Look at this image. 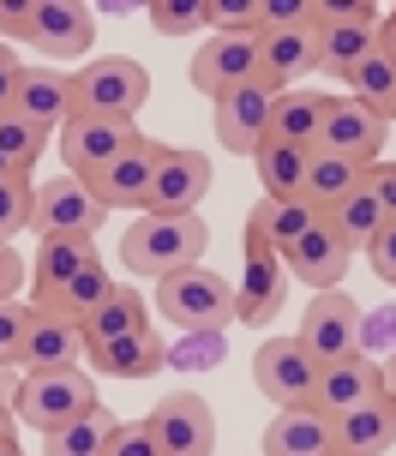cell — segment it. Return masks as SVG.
I'll use <instances>...</instances> for the list:
<instances>
[{
  "mask_svg": "<svg viewBox=\"0 0 396 456\" xmlns=\"http://www.w3.org/2000/svg\"><path fill=\"white\" fill-rule=\"evenodd\" d=\"M139 138H144L139 120H120V114H72L67 126H61V162H67L72 181H91L115 157H126Z\"/></svg>",
  "mask_w": 396,
  "mask_h": 456,
  "instance_id": "cell-6",
  "label": "cell"
},
{
  "mask_svg": "<svg viewBox=\"0 0 396 456\" xmlns=\"http://www.w3.org/2000/svg\"><path fill=\"white\" fill-rule=\"evenodd\" d=\"M96 403V379L85 366H61V372H24L19 379V396H12V414H19L24 427H36V433H54V427H72V420H85Z\"/></svg>",
  "mask_w": 396,
  "mask_h": 456,
  "instance_id": "cell-2",
  "label": "cell"
},
{
  "mask_svg": "<svg viewBox=\"0 0 396 456\" xmlns=\"http://www.w3.org/2000/svg\"><path fill=\"white\" fill-rule=\"evenodd\" d=\"M102 456H157V433H150V420H115V433H109Z\"/></svg>",
  "mask_w": 396,
  "mask_h": 456,
  "instance_id": "cell-43",
  "label": "cell"
},
{
  "mask_svg": "<svg viewBox=\"0 0 396 456\" xmlns=\"http://www.w3.org/2000/svg\"><path fill=\"white\" fill-rule=\"evenodd\" d=\"M349 96H354V102H367V109H378V114L396 109V61L384 54V48H373V54L349 72Z\"/></svg>",
  "mask_w": 396,
  "mask_h": 456,
  "instance_id": "cell-35",
  "label": "cell"
},
{
  "mask_svg": "<svg viewBox=\"0 0 396 456\" xmlns=\"http://www.w3.org/2000/svg\"><path fill=\"white\" fill-rule=\"evenodd\" d=\"M378 390H384V396H391V403H396V354H391V361H384V366H378Z\"/></svg>",
  "mask_w": 396,
  "mask_h": 456,
  "instance_id": "cell-53",
  "label": "cell"
},
{
  "mask_svg": "<svg viewBox=\"0 0 396 456\" xmlns=\"http://www.w3.org/2000/svg\"><path fill=\"white\" fill-rule=\"evenodd\" d=\"M91 265H102V258H96V240H85V234L43 240L36 258H30V306H48V300L61 295L67 282H78Z\"/></svg>",
  "mask_w": 396,
  "mask_h": 456,
  "instance_id": "cell-19",
  "label": "cell"
},
{
  "mask_svg": "<svg viewBox=\"0 0 396 456\" xmlns=\"http://www.w3.org/2000/svg\"><path fill=\"white\" fill-rule=\"evenodd\" d=\"M205 252H210V223L198 210H144L120 234V265L133 276L187 271V265H205Z\"/></svg>",
  "mask_w": 396,
  "mask_h": 456,
  "instance_id": "cell-1",
  "label": "cell"
},
{
  "mask_svg": "<svg viewBox=\"0 0 396 456\" xmlns=\"http://www.w3.org/2000/svg\"><path fill=\"white\" fill-rule=\"evenodd\" d=\"M378 396V366L367 354H343V361L319 366V385H312V409H325L330 420L336 414L360 409V403H373Z\"/></svg>",
  "mask_w": 396,
  "mask_h": 456,
  "instance_id": "cell-24",
  "label": "cell"
},
{
  "mask_svg": "<svg viewBox=\"0 0 396 456\" xmlns=\"http://www.w3.org/2000/svg\"><path fill=\"white\" fill-rule=\"evenodd\" d=\"M378 6L367 0H312V24H319V72H343L349 78L367 54L378 48Z\"/></svg>",
  "mask_w": 396,
  "mask_h": 456,
  "instance_id": "cell-4",
  "label": "cell"
},
{
  "mask_svg": "<svg viewBox=\"0 0 396 456\" xmlns=\"http://www.w3.org/2000/svg\"><path fill=\"white\" fill-rule=\"evenodd\" d=\"M354 354H367L373 366H384L396 354V306L391 313H378V319H360V330H354Z\"/></svg>",
  "mask_w": 396,
  "mask_h": 456,
  "instance_id": "cell-40",
  "label": "cell"
},
{
  "mask_svg": "<svg viewBox=\"0 0 396 456\" xmlns=\"http://www.w3.org/2000/svg\"><path fill=\"white\" fill-rule=\"evenodd\" d=\"M258 72L295 91L301 72H319V24H295V30H258Z\"/></svg>",
  "mask_w": 396,
  "mask_h": 456,
  "instance_id": "cell-22",
  "label": "cell"
},
{
  "mask_svg": "<svg viewBox=\"0 0 396 456\" xmlns=\"http://www.w3.org/2000/svg\"><path fill=\"white\" fill-rule=\"evenodd\" d=\"M367 175H373V168H367ZM325 223L336 228V234H343V247H349V252H367V247H373V234L384 228V205H378L373 181H367V186H354V192H349V199H343L336 210H330Z\"/></svg>",
  "mask_w": 396,
  "mask_h": 456,
  "instance_id": "cell-31",
  "label": "cell"
},
{
  "mask_svg": "<svg viewBox=\"0 0 396 456\" xmlns=\"http://www.w3.org/2000/svg\"><path fill=\"white\" fill-rule=\"evenodd\" d=\"M109 433H115V414H109V409H91L85 420L43 433V456H102Z\"/></svg>",
  "mask_w": 396,
  "mask_h": 456,
  "instance_id": "cell-34",
  "label": "cell"
},
{
  "mask_svg": "<svg viewBox=\"0 0 396 456\" xmlns=\"http://www.w3.org/2000/svg\"><path fill=\"white\" fill-rule=\"evenodd\" d=\"M12 114L36 120L43 133L67 126L72 114V72H54V67H24L19 72V96H12Z\"/></svg>",
  "mask_w": 396,
  "mask_h": 456,
  "instance_id": "cell-23",
  "label": "cell"
},
{
  "mask_svg": "<svg viewBox=\"0 0 396 456\" xmlns=\"http://www.w3.org/2000/svg\"><path fill=\"white\" fill-rule=\"evenodd\" d=\"M373 192H378V205H384V216H396V162H373Z\"/></svg>",
  "mask_w": 396,
  "mask_h": 456,
  "instance_id": "cell-48",
  "label": "cell"
},
{
  "mask_svg": "<svg viewBox=\"0 0 396 456\" xmlns=\"http://www.w3.org/2000/svg\"><path fill=\"white\" fill-rule=\"evenodd\" d=\"M144 96H150V72L133 54H102L85 72H72V109L78 114H120L139 120Z\"/></svg>",
  "mask_w": 396,
  "mask_h": 456,
  "instance_id": "cell-5",
  "label": "cell"
},
{
  "mask_svg": "<svg viewBox=\"0 0 396 456\" xmlns=\"http://www.w3.org/2000/svg\"><path fill=\"white\" fill-rule=\"evenodd\" d=\"M24 276H30V258H19V247H0V300H19Z\"/></svg>",
  "mask_w": 396,
  "mask_h": 456,
  "instance_id": "cell-46",
  "label": "cell"
},
{
  "mask_svg": "<svg viewBox=\"0 0 396 456\" xmlns=\"http://www.w3.org/2000/svg\"><path fill=\"white\" fill-rule=\"evenodd\" d=\"M354 330H360V300L349 289H325V295H312L295 337H301V348L319 366H330V361H343V354H354Z\"/></svg>",
  "mask_w": 396,
  "mask_h": 456,
  "instance_id": "cell-13",
  "label": "cell"
},
{
  "mask_svg": "<svg viewBox=\"0 0 396 456\" xmlns=\"http://www.w3.org/2000/svg\"><path fill=\"white\" fill-rule=\"evenodd\" d=\"M43 151H48V133L36 126V120H24V114H0V157H6L12 175H30V168L43 162Z\"/></svg>",
  "mask_w": 396,
  "mask_h": 456,
  "instance_id": "cell-36",
  "label": "cell"
},
{
  "mask_svg": "<svg viewBox=\"0 0 396 456\" xmlns=\"http://www.w3.org/2000/svg\"><path fill=\"white\" fill-rule=\"evenodd\" d=\"M349 258H354V252L343 247V234H336L330 223H319V228L301 240V247L288 252V276H295V282H306L312 295H325V289H343Z\"/></svg>",
  "mask_w": 396,
  "mask_h": 456,
  "instance_id": "cell-25",
  "label": "cell"
},
{
  "mask_svg": "<svg viewBox=\"0 0 396 456\" xmlns=\"http://www.w3.org/2000/svg\"><path fill=\"white\" fill-rule=\"evenodd\" d=\"M253 385L264 403L277 409H295V403H312V385H319V361L301 348V337H271L253 354Z\"/></svg>",
  "mask_w": 396,
  "mask_h": 456,
  "instance_id": "cell-8",
  "label": "cell"
},
{
  "mask_svg": "<svg viewBox=\"0 0 396 456\" xmlns=\"http://www.w3.org/2000/svg\"><path fill=\"white\" fill-rule=\"evenodd\" d=\"M240 282H234V319L240 324H271L288 306V258L271 247H240Z\"/></svg>",
  "mask_w": 396,
  "mask_h": 456,
  "instance_id": "cell-12",
  "label": "cell"
},
{
  "mask_svg": "<svg viewBox=\"0 0 396 456\" xmlns=\"http://www.w3.org/2000/svg\"><path fill=\"white\" fill-rule=\"evenodd\" d=\"M367 265L378 271L384 289H396V216H384V228L373 234V247H367Z\"/></svg>",
  "mask_w": 396,
  "mask_h": 456,
  "instance_id": "cell-45",
  "label": "cell"
},
{
  "mask_svg": "<svg viewBox=\"0 0 396 456\" xmlns=\"http://www.w3.org/2000/svg\"><path fill=\"white\" fill-rule=\"evenodd\" d=\"M396 444V403L378 390L373 403L336 414V451L343 456H384Z\"/></svg>",
  "mask_w": 396,
  "mask_h": 456,
  "instance_id": "cell-26",
  "label": "cell"
},
{
  "mask_svg": "<svg viewBox=\"0 0 396 456\" xmlns=\"http://www.w3.org/2000/svg\"><path fill=\"white\" fill-rule=\"evenodd\" d=\"M6 456H24V451H19V444H12V451H6Z\"/></svg>",
  "mask_w": 396,
  "mask_h": 456,
  "instance_id": "cell-55",
  "label": "cell"
},
{
  "mask_svg": "<svg viewBox=\"0 0 396 456\" xmlns=\"http://www.w3.org/2000/svg\"><path fill=\"white\" fill-rule=\"evenodd\" d=\"M378 48H384V54L396 61V6L384 12V19H378Z\"/></svg>",
  "mask_w": 396,
  "mask_h": 456,
  "instance_id": "cell-50",
  "label": "cell"
},
{
  "mask_svg": "<svg viewBox=\"0 0 396 456\" xmlns=\"http://www.w3.org/2000/svg\"><path fill=\"white\" fill-rule=\"evenodd\" d=\"M330 456H343V451H330Z\"/></svg>",
  "mask_w": 396,
  "mask_h": 456,
  "instance_id": "cell-56",
  "label": "cell"
},
{
  "mask_svg": "<svg viewBox=\"0 0 396 456\" xmlns=\"http://www.w3.org/2000/svg\"><path fill=\"white\" fill-rule=\"evenodd\" d=\"M325 114H330V96L325 91H282L277 109H271V138L277 144H295V151H312L319 133H325Z\"/></svg>",
  "mask_w": 396,
  "mask_h": 456,
  "instance_id": "cell-28",
  "label": "cell"
},
{
  "mask_svg": "<svg viewBox=\"0 0 396 456\" xmlns=\"http://www.w3.org/2000/svg\"><path fill=\"white\" fill-rule=\"evenodd\" d=\"M0 175H12V168H6V157H0Z\"/></svg>",
  "mask_w": 396,
  "mask_h": 456,
  "instance_id": "cell-54",
  "label": "cell"
},
{
  "mask_svg": "<svg viewBox=\"0 0 396 456\" xmlns=\"http://www.w3.org/2000/svg\"><path fill=\"white\" fill-rule=\"evenodd\" d=\"M150 433H157V456H216V414L192 390H174L150 409Z\"/></svg>",
  "mask_w": 396,
  "mask_h": 456,
  "instance_id": "cell-10",
  "label": "cell"
},
{
  "mask_svg": "<svg viewBox=\"0 0 396 456\" xmlns=\"http://www.w3.org/2000/svg\"><path fill=\"white\" fill-rule=\"evenodd\" d=\"M144 24L157 37H187V30L205 24V0H150L144 6Z\"/></svg>",
  "mask_w": 396,
  "mask_h": 456,
  "instance_id": "cell-38",
  "label": "cell"
},
{
  "mask_svg": "<svg viewBox=\"0 0 396 456\" xmlns=\"http://www.w3.org/2000/svg\"><path fill=\"white\" fill-rule=\"evenodd\" d=\"M319 223H325V216L306 205V199H258V205L246 210L240 247H271V252H282V258H288V252L301 247Z\"/></svg>",
  "mask_w": 396,
  "mask_h": 456,
  "instance_id": "cell-17",
  "label": "cell"
},
{
  "mask_svg": "<svg viewBox=\"0 0 396 456\" xmlns=\"http://www.w3.org/2000/svg\"><path fill=\"white\" fill-rule=\"evenodd\" d=\"M30 313H36V306H24V300H0V366H19Z\"/></svg>",
  "mask_w": 396,
  "mask_h": 456,
  "instance_id": "cell-42",
  "label": "cell"
},
{
  "mask_svg": "<svg viewBox=\"0 0 396 456\" xmlns=\"http://www.w3.org/2000/svg\"><path fill=\"white\" fill-rule=\"evenodd\" d=\"M102 199H96L85 181H72V175H54L48 186H36V216L30 228L43 234V240H61V234H85L96 240V228H102Z\"/></svg>",
  "mask_w": 396,
  "mask_h": 456,
  "instance_id": "cell-11",
  "label": "cell"
},
{
  "mask_svg": "<svg viewBox=\"0 0 396 456\" xmlns=\"http://www.w3.org/2000/svg\"><path fill=\"white\" fill-rule=\"evenodd\" d=\"M168 366H187V372L222 366V330H187L181 348H168Z\"/></svg>",
  "mask_w": 396,
  "mask_h": 456,
  "instance_id": "cell-41",
  "label": "cell"
},
{
  "mask_svg": "<svg viewBox=\"0 0 396 456\" xmlns=\"http://www.w3.org/2000/svg\"><path fill=\"white\" fill-rule=\"evenodd\" d=\"M78 361H85V324L36 306L19 348V372H61V366H78Z\"/></svg>",
  "mask_w": 396,
  "mask_h": 456,
  "instance_id": "cell-18",
  "label": "cell"
},
{
  "mask_svg": "<svg viewBox=\"0 0 396 456\" xmlns=\"http://www.w3.org/2000/svg\"><path fill=\"white\" fill-rule=\"evenodd\" d=\"M168 144H157V138L144 133L126 157H115L102 175H91V192L102 199V210H144L150 205V181H157V162H163Z\"/></svg>",
  "mask_w": 396,
  "mask_h": 456,
  "instance_id": "cell-14",
  "label": "cell"
},
{
  "mask_svg": "<svg viewBox=\"0 0 396 456\" xmlns=\"http://www.w3.org/2000/svg\"><path fill=\"white\" fill-rule=\"evenodd\" d=\"M384 133H391V114L367 109L354 96H330V114H325V133L312 151H330V157H349L360 168H373L384 157Z\"/></svg>",
  "mask_w": 396,
  "mask_h": 456,
  "instance_id": "cell-9",
  "label": "cell"
},
{
  "mask_svg": "<svg viewBox=\"0 0 396 456\" xmlns=\"http://www.w3.org/2000/svg\"><path fill=\"white\" fill-rule=\"evenodd\" d=\"M187 78H192V91L210 96V102L229 96L234 85H253L258 78V37H210V43L192 54Z\"/></svg>",
  "mask_w": 396,
  "mask_h": 456,
  "instance_id": "cell-15",
  "label": "cell"
},
{
  "mask_svg": "<svg viewBox=\"0 0 396 456\" xmlns=\"http://www.w3.org/2000/svg\"><path fill=\"white\" fill-rule=\"evenodd\" d=\"M96 43V12L78 6V0H36V37L30 48H43L48 67H67V61H85Z\"/></svg>",
  "mask_w": 396,
  "mask_h": 456,
  "instance_id": "cell-16",
  "label": "cell"
},
{
  "mask_svg": "<svg viewBox=\"0 0 396 456\" xmlns=\"http://www.w3.org/2000/svg\"><path fill=\"white\" fill-rule=\"evenodd\" d=\"M85 361L102 372V379H150L157 366H168V348L157 330H139V337H115V342H91Z\"/></svg>",
  "mask_w": 396,
  "mask_h": 456,
  "instance_id": "cell-27",
  "label": "cell"
},
{
  "mask_svg": "<svg viewBox=\"0 0 396 456\" xmlns=\"http://www.w3.org/2000/svg\"><path fill=\"white\" fill-rule=\"evenodd\" d=\"M354 186H367V168H360V162L330 157V151H312V157H306V192H301V199L319 210V216H330Z\"/></svg>",
  "mask_w": 396,
  "mask_h": 456,
  "instance_id": "cell-29",
  "label": "cell"
},
{
  "mask_svg": "<svg viewBox=\"0 0 396 456\" xmlns=\"http://www.w3.org/2000/svg\"><path fill=\"white\" fill-rule=\"evenodd\" d=\"M306 157H312V151H295V144L264 138L253 151V175H258V186H264V199H301L306 192Z\"/></svg>",
  "mask_w": 396,
  "mask_h": 456,
  "instance_id": "cell-30",
  "label": "cell"
},
{
  "mask_svg": "<svg viewBox=\"0 0 396 456\" xmlns=\"http://www.w3.org/2000/svg\"><path fill=\"white\" fill-rule=\"evenodd\" d=\"M157 313L181 324V330H229L234 324V282L216 276L210 265L157 276Z\"/></svg>",
  "mask_w": 396,
  "mask_h": 456,
  "instance_id": "cell-3",
  "label": "cell"
},
{
  "mask_svg": "<svg viewBox=\"0 0 396 456\" xmlns=\"http://www.w3.org/2000/svg\"><path fill=\"white\" fill-rule=\"evenodd\" d=\"M36 216V186L30 175H0V247H12Z\"/></svg>",
  "mask_w": 396,
  "mask_h": 456,
  "instance_id": "cell-37",
  "label": "cell"
},
{
  "mask_svg": "<svg viewBox=\"0 0 396 456\" xmlns=\"http://www.w3.org/2000/svg\"><path fill=\"white\" fill-rule=\"evenodd\" d=\"M205 24L216 37H258V0H205Z\"/></svg>",
  "mask_w": 396,
  "mask_h": 456,
  "instance_id": "cell-39",
  "label": "cell"
},
{
  "mask_svg": "<svg viewBox=\"0 0 396 456\" xmlns=\"http://www.w3.org/2000/svg\"><path fill=\"white\" fill-rule=\"evenodd\" d=\"M277 85L258 72L253 85H234L229 96H216V138H222V151L253 162V151L271 138V109H277Z\"/></svg>",
  "mask_w": 396,
  "mask_h": 456,
  "instance_id": "cell-7",
  "label": "cell"
},
{
  "mask_svg": "<svg viewBox=\"0 0 396 456\" xmlns=\"http://www.w3.org/2000/svg\"><path fill=\"white\" fill-rule=\"evenodd\" d=\"M336 451V420L312 403L277 409V420L264 427V456H330Z\"/></svg>",
  "mask_w": 396,
  "mask_h": 456,
  "instance_id": "cell-21",
  "label": "cell"
},
{
  "mask_svg": "<svg viewBox=\"0 0 396 456\" xmlns=\"http://www.w3.org/2000/svg\"><path fill=\"white\" fill-rule=\"evenodd\" d=\"M115 276L102 271V265H91V271L78 276V282H67V289H61V295L48 300L43 313H61V319H72V324H91L96 313H102V306H109V300H115Z\"/></svg>",
  "mask_w": 396,
  "mask_h": 456,
  "instance_id": "cell-32",
  "label": "cell"
},
{
  "mask_svg": "<svg viewBox=\"0 0 396 456\" xmlns=\"http://www.w3.org/2000/svg\"><path fill=\"white\" fill-rule=\"evenodd\" d=\"M0 37L6 43H30L36 37V6H0Z\"/></svg>",
  "mask_w": 396,
  "mask_h": 456,
  "instance_id": "cell-47",
  "label": "cell"
},
{
  "mask_svg": "<svg viewBox=\"0 0 396 456\" xmlns=\"http://www.w3.org/2000/svg\"><path fill=\"white\" fill-rule=\"evenodd\" d=\"M139 330H150V300L139 289H115V300L85 324V348L91 342H115V337H139Z\"/></svg>",
  "mask_w": 396,
  "mask_h": 456,
  "instance_id": "cell-33",
  "label": "cell"
},
{
  "mask_svg": "<svg viewBox=\"0 0 396 456\" xmlns=\"http://www.w3.org/2000/svg\"><path fill=\"white\" fill-rule=\"evenodd\" d=\"M205 192H210V157L168 144L163 162H157V181H150V205L144 210H198Z\"/></svg>",
  "mask_w": 396,
  "mask_h": 456,
  "instance_id": "cell-20",
  "label": "cell"
},
{
  "mask_svg": "<svg viewBox=\"0 0 396 456\" xmlns=\"http://www.w3.org/2000/svg\"><path fill=\"white\" fill-rule=\"evenodd\" d=\"M312 24V0H258V30H295Z\"/></svg>",
  "mask_w": 396,
  "mask_h": 456,
  "instance_id": "cell-44",
  "label": "cell"
},
{
  "mask_svg": "<svg viewBox=\"0 0 396 456\" xmlns=\"http://www.w3.org/2000/svg\"><path fill=\"white\" fill-rule=\"evenodd\" d=\"M19 444V414H0V456Z\"/></svg>",
  "mask_w": 396,
  "mask_h": 456,
  "instance_id": "cell-52",
  "label": "cell"
},
{
  "mask_svg": "<svg viewBox=\"0 0 396 456\" xmlns=\"http://www.w3.org/2000/svg\"><path fill=\"white\" fill-rule=\"evenodd\" d=\"M12 396H19V379H12V366H0V414H12Z\"/></svg>",
  "mask_w": 396,
  "mask_h": 456,
  "instance_id": "cell-51",
  "label": "cell"
},
{
  "mask_svg": "<svg viewBox=\"0 0 396 456\" xmlns=\"http://www.w3.org/2000/svg\"><path fill=\"white\" fill-rule=\"evenodd\" d=\"M391 114H396V109H391Z\"/></svg>",
  "mask_w": 396,
  "mask_h": 456,
  "instance_id": "cell-57",
  "label": "cell"
},
{
  "mask_svg": "<svg viewBox=\"0 0 396 456\" xmlns=\"http://www.w3.org/2000/svg\"><path fill=\"white\" fill-rule=\"evenodd\" d=\"M19 61L6 54V43H0V114H12V96H19Z\"/></svg>",
  "mask_w": 396,
  "mask_h": 456,
  "instance_id": "cell-49",
  "label": "cell"
}]
</instances>
